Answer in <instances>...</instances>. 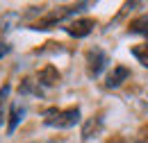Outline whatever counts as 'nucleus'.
<instances>
[{"label":"nucleus","mask_w":148,"mask_h":143,"mask_svg":"<svg viewBox=\"0 0 148 143\" xmlns=\"http://www.w3.org/2000/svg\"><path fill=\"white\" fill-rule=\"evenodd\" d=\"M43 123L50 127H59V129H66V127H73L80 121V109L71 107V109H46L43 111Z\"/></svg>","instance_id":"nucleus-1"},{"label":"nucleus","mask_w":148,"mask_h":143,"mask_svg":"<svg viewBox=\"0 0 148 143\" xmlns=\"http://www.w3.org/2000/svg\"><path fill=\"white\" fill-rule=\"evenodd\" d=\"M87 7H89V5L82 2V5H75V7H59V9H53L46 18H41L37 25H34V30H50V27H55L57 23H62V20H66V18H71V16H75V14H80V12H84Z\"/></svg>","instance_id":"nucleus-2"},{"label":"nucleus","mask_w":148,"mask_h":143,"mask_svg":"<svg viewBox=\"0 0 148 143\" xmlns=\"http://www.w3.org/2000/svg\"><path fill=\"white\" fill-rule=\"evenodd\" d=\"M87 61H89V75L91 77H98L100 73L107 68V64H110V57L103 52L100 48H93L87 52Z\"/></svg>","instance_id":"nucleus-3"},{"label":"nucleus","mask_w":148,"mask_h":143,"mask_svg":"<svg viewBox=\"0 0 148 143\" xmlns=\"http://www.w3.org/2000/svg\"><path fill=\"white\" fill-rule=\"evenodd\" d=\"M93 27H96V20H75V23H69V27H66V32L71 36H77V39H82V36H87L91 32Z\"/></svg>","instance_id":"nucleus-4"},{"label":"nucleus","mask_w":148,"mask_h":143,"mask_svg":"<svg viewBox=\"0 0 148 143\" xmlns=\"http://www.w3.org/2000/svg\"><path fill=\"white\" fill-rule=\"evenodd\" d=\"M23 116H25V107L18 105V102H12V107H9V125H7V134H14V132H16V127L21 125Z\"/></svg>","instance_id":"nucleus-5"},{"label":"nucleus","mask_w":148,"mask_h":143,"mask_svg":"<svg viewBox=\"0 0 148 143\" xmlns=\"http://www.w3.org/2000/svg\"><path fill=\"white\" fill-rule=\"evenodd\" d=\"M130 77V68H125V66H114V71L110 73V77H107V86L110 89H116V86H121L125 80Z\"/></svg>","instance_id":"nucleus-6"},{"label":"nucleus","mask_w":148,"mask_h":143,"mask_svg":"<svg viewBox=\"0 0 148 143\" xmlns=\"http://www.w3.org/2000/svg\"><path fill=\"white\" fill-rule=\"evenodd\" d=\"M59 82V73L53 68V66H46L43 71L39 73V82L37 84H43V86H53V84H57Z\"/></svg>","instance_id":"nucleus-7"},{"label":"nucleus","mask_w":148,"mask_h":143,"mask_svg":"<svg viewBox=\"0 0 148 143\" xmlns=\"http://www.w3.org/2000/svg\"><path fill=\"white\" fill-rule=\"evenodd\" d=\"M100 129H103V121H100V118H98V123H96V125H93V121H89V123L84 125V129H82V139H84V141H89V139H91V132H93V134H98Z\"/></svg>","instance_id":"nucleus-8"},{"label":"nucleus","mask_w":148,"mask_h":143,"mask_svg":"<svg viewBox=\"0 0 148 143\" xmlns=\"http://www.w3.org/2000/svg\"><path fill=\"white\" fill-rule=\"evenodd\" d=\"M9 91H12V86H9V84H5V86L0 89V102H5V100H7V95H9Z\"/></svg>","instance_id":"nucleus-9"},{"label":"nucleus","mask_w":148,"mask_h":143,"mask_svg":"<svg viewBox=\"0 0 148 143\" xmlns=\"http://www.w3.org/2000/svg\"><path fill=\"white\" fill-rule=\"evenodd\" d=\"M12 52V46H7V43H0V59L5 57V54Z\"/></svg>","instance_id":"nucleus-10"},{"label":"nucleus","mask_w":148,"mask_h":143,"mask_svg":"<svg viewBox=\"0 0 148 143\" xmlns=\"http://www.w3.org/2000/svg\"><path fill=\"white\" fill-rule=\"evenodd\" d=\"M2 118H5V116H2V111H0V123H2Z\"/></svg>","instance_id":"nucleus-11"}]
</instances>
